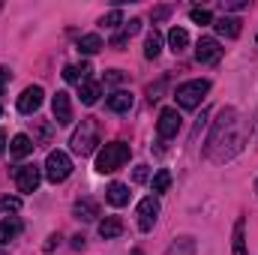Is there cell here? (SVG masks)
<instances>
[{"instance_id":"1","label":"cell","mask_w":258,"mask_h":255,"mask_svg":"<svg viewBox=\"0 0 258 255\" xmlns=\"http://www.w3.org/2000/svg\"><path fill=\"white\" fill-rule=\"evenodd\" d=\"M237 126H240L237 111H234V108H222V111H219V117H216V123H213L210 138H207L204 156H207V159H213V162H222V147H225V144H231V153H234V150L240 147Z\"/></svg>"},{"instance_id":"2","label":"cell","mask_w":258,"mask_h":255,"mask_svg":"<svg viewBox=\"0 0 258 255\" xmlns=\"http://www.w3.org/2000/svg\"><path fill=\"white\" fill-rule=\"evenodd\" d=\"M129 144L126 141H111V144H105L102 150H99V156H96V171L99 174H111V171H117V168H123L129 162Z\"/></svg>"},{"instance_id":"3","label":"cell","mask_w":258,"mask_h":255,"mask_svg":"<svg viewBox=\"0 0 258 255\" xmlns=\"http://www.w3.org/2000/svg\"><path fill=\"white\" fill-rule=\"evenodd\" d=\"M69 144H72V153H78V156H90V153L96 150V144H99V123H96L93 117H84L81 126L72 132Z\"/></svg>"},{"instance_id":"4","label":"cell","mask_w":258,"mask_h":255,"mask_svg":"<svg viewBox=\"0 0 258 255\" xmlns=\"http://www.w3.org/2000/svg\"><path fill=\"white\" fill-rule=\"evenodd\" d=\"M207 90H210V81H207V78H192V81H186V84L177 87L174 99H177L180 108H198L201 99L207 96Z\"/></svg>"},{"instance_id":"5","label":"cell","mask_w":258,"mask_h":255,"mask_svg":"<svg viewBox=\"0 0 258 255\" xmlns=\"http://www.w3.org/2000/svg\"><path fill=\"white\" fill-rule=\"evenodd\" d=\"M69 174H72V159L66 156L63 150H51L48 159H45V177L51 183H63Z\"/></svg>"},{"instance_id":"6","label":"cell","mask_w":258,"mask_h":255,"mask_svg":"<svg viewBox=\"0 0 258 255\" xmlns=\"http://www.w3.org/2000/svg\"><path fill=\"white\" fill-rule=\"evenodd\" d=\"M39 180H42V168L39 165H18L15 168V186H18V192H36Z\"/></svg>"},{"instance_id":"7","label":"cell","mask_w":258,"mask_h":255,"mask_svg":"<svg viewBox=\"0 0 258 255\" xmlns=\"http://www.w3.org/2000/svg\"><path fill=\"white\" fill-rule=\"evenodd\" d=\"M180 123H183V117H180L177 108H162L159 111V123H156L159 138H174L180 132Z\"/></svg>"},{"instance_id":"8","label":"cell","mask_w":258,"mask_h":255,"mask_svg":"<svg viewBox=\"0 0 258 255\" xmlns=\"http://www.w3.org/2000/svg\"><path fill=\"white\" fill-rule=\"evenodd\" d=\"M195 57H198V63H219V57H222V45L213 39V36H201L198 39V45H195Z\"/></svg>"},{"instance_id":"9","label":"cell","mask_w":258,"mask_h":255,"mask_svg":"<svg viewBox=\"0 0 258 255\" xmlns=\"http://www.w3.org/2000/svg\"><path fill=\"white\" fill-rule=\"evenodd\" d=\"M156 216H159V201H156L153 195L141 198V201H138V228H141V231H150L153 222H156Z\"/></svg>"},{"instance_id":"10","label":"cell","mask_w":258,"mask_h":255,"mask_svg":"<svg viewBox=\"0 0 258 255\" xmlns=\"http://www.w3.org/2000/svg\"><path fill=\"white\" fill-rule=\"evenodd\" d=\"M51 111H54L57 126L72 123V102H69V93H63V90H57V93H54V99H51Z\"/></svg>"},{"instance_id":"11","label":"cell","mask_w":258,"mask_h":255,"mask_svg":"<svg viewBox=\"0 0 258 255\" xmlns=\"http://www.w3.org/2000/svg\"><path fill=\"white\" fill-rule=\"evenodd\" d=\"M42 96H45V93H42V87H36V84H33V87H27V90L18 96V111H21V114H33V111L42 105Z\"/></svg>"},{"instance_id":"12","label":"cell","mask_w":258,"mask_h":255,"mask_svg":"<svg viewBox=\"0 0 258 255\" xmlns=\"http://www.w3.org/2000/svg\"><path fill=\"white\" fill-rule=\"evenodd\" d=\"M213 30H216L219 36H225V39H237L240 30H243V21H240V18H231V15H222V18L213 21Z\"/></svg>"},{"instance_id":"13","label":"cell","mask_w":258,"mask_h":255,"mask_svg":"<svg viewBox=\"0 0 258 255\" xmlns=\"http://www.w3.org/2000/svg\"><path fill=\"white\" fill-rule=\"evenodd\" d=\"M105 108L114 111V114H126L129 108H132V93H129V90H114V93L105 99Z\"/></svg>"},{"instance_id":"14","label":"cell","mask_w":258,"mask_h":255,"mask_svg":"<svg viewBox=\"0 0 258 255\" xmlns=\"http://www.w3.org/2000/svg\"><path fill=\"white\" fill-rule=\"evenodd\" d=\"M72 210H75V216H78L81 222H93V219L99 216V204H96L93 198H78Z\"/></svg>"},{"instance_id":"15","label":"cell","mask_w":258,"mask_h":255,"mask_svg":"<svg viewBox=\"0 0 258 255\" xmlns=\"http://www.w3.org/2000/svg\"><path fill=\"white\" fill-rule=\"evenodd\" d=\"M90 72H93V69H90L87 63H72V66L63 69V78L69 81V84H78V87H81L84 81H90Z\"/></svg>"},{"instance_id":"16","label":"cell","mask_w":258,"mask_h":255,"mask_svg":"<svg viewBox=\"0 0 258 255\" xmlns=\"http://www.w3.org/2000/svg\"><path fill=\"white\" fill-rule=\"evenodd\" d=\"M120 234H123V219L120 216H105L99 222V237L111 240V237H120Z\"/></svg>"},{"instance_id":"17","label":"cell","mask_w":258,"mask_h":255,"mask_svg":"<svg viewBox=\"0 0 258 255\" xmlns=\"http://www.w3.org/2000/svg\"><path fill=\"white\" fill-rule=\"evenodd\" d=\"M33 147H36V141H33L30 135H24V132L9 141V153H12V156H27V153H33Z\"/></svg>"},{"instance_id":"18","label":"cell","mask_w":258,"mask_h":255,"mask_svg":"<svg viewBox=\"0 0 258 255\" xmlns=\"http://www.w3.org/2000/svg\"><path fill=\"white\" fill-rule=\"evenodd\" d=\"M168 45H171L174 54L186 51V45H189V33H186L183 27H171V30H168Z\"/></svg>"},{"instance_id":"19","label":"cell","mask_w":258,"mask_h":255,"mask_svg":"<svg viewBox=\"0 0 258 255\" xmlns=\"http://www.w3.org/2000/svg\"><path fill=\"white\" fill-rule=\"evenodd\" d=\"M99 93H102V84H99V81H84V84L78 87V96H81L84 105H93V102L99 99Z\"/></svg>"},{"instance_id":"20","label":"cell","mask_w":258,"mask_h":255,"mask_svg":"<svg viewBox=\"0 0 258 255\" xmlns=\"http://www.w3.org/2000/svg\"><path fill=\"white\" fill-rule=\"evenodd\" d=\"M18 234H21V222L18 219H0V246L15 240Z\"/></svg>"},{"instance_id":"21","label":"cell","mask_w":258,"mask_h":255,"mask_svg":"<svg viewBox=\"0 0 258 255\" xmlns=\"http://www.w3.org/2000/svg\"><path fill=\"white\" fill-rule=\"evenodd\" d=\"M105 198H108L114 207H123V204L129 201V186L126 183H111V186L105 189Z\"/></svg>"},{"instance_id":"22","label":"cell","mask_w":258,"mask_h":255,"mask_svg":"<svg viewBox=\"0 0 258 255\" xmlns=\"http://www.w3.org/2000/svg\"><path fill=\"white\" fill-rule=\"evenodd\" d=\"M159 51H162V36H159L156 30H150L147 39H144V57L153 60V57H159Z\"/></svg>"},{"instance_id":"23","label":"cell","mask_w":258,"mask_h":255,"mask_svg":"<svg viewBox=\"0 0 258 255\" xmlns=\"http://www.w3.org/2000/svg\"><path fill=\"white\" fill-rule=\"evenodd\" d=\"M78 51L81 54H96V51H102V39L96 33H87V36L78 39Z\"/></svg>"},{"instance_id":"24","label":"cell","mask_w":258,"mask_h":255,"mask_svg":"<svg viewBox=\"0 0 258 255\" xmlns=\"http://www.w3.org/2000/svg\"><path fill=\"white\" fill-rule=\"evenodd\" d=\"M243 228H246V222L243 219H237L234 222V255H246V243H243Z\"/></svg>"},{"instance_id":"25","label":"cell","mask_w":258,"mask_h":255,"mask_svg":"<svg viewBox=\"0 0 258 255\" xmlns=\"http://www.w3.org/2000/svg\"><path fill=\"white\" fill-rule=\"evenodd\" d=\"M168 186H171V174H168L165 168L156 171V174H153V192H165Z\"/></svg>"},{"instance_id":"26","label":"cell","mask_w":258,"mask_h":255,"mask_svg":"<svg viewBox=\"0 0 258 255\" xmlns=\"http://www.w3.org/2000/svg\"><path fill=\"white\" fill-rule=\"evenodd\" d=\"M21 207V198H15V195H3L0 198V213H15Z\"/></svg>"},{"instance_id":"27","label":"cell","mask_w":258,"mask_h":255,"mask_svg":"<svg viewBox=\"0 0 258 255\" xmlns=\"http://www.w3.org/2000/svg\"><path fill=\"white\" fill-rule=\"evenodd\" d=\"M123 24V12L120 9H111L108 15H102V27H120Z\"/></svg>"},{"instance_id":"28","label":"cell","mask_w":258,"mask_h":255,"mask_svg":"<svg viewBox=\"0 0 258 255\" xmlns=\"http://www.w3.org/2000/svg\"><path fill=\"white\" fill-rule=\"evenodd\" d=\"M189 18H192L195 24H213V15H210V9H198V6H195L192 12H189Z\"/></svg>"},{"instance_id":"29","label":"cell","mask_w":258,"mask_h":255,"mask_svg":"<svg viewBox=\"0 0 258 255\" xmlns=\"http://www.w3.org/2000/svg\"><path fill=\"white\" fill-rule=\"evenodd\" d=\"M132 180H135V183H144V180H147V165H135Z\"/></svg>"},{"instance_id":"30","label":"cell","mask_w":258,"mask_h":255,"mask_svg":"<svg viewBox=\"0 0 258 255\" xmlns=\"http://www.w3.org/2000/svg\"><path fill=\"white\" fill-rule=\"evenodd\" d=\"M243 6H246V0H225V3H222V9H225V12H228V9H234V12H237V9H243Z\"/></svg>"},{"instance_id":"31","label":"cell","mask_w":258,"mask_h":255,"mask_svg":"<svg viewBox=\"0 0 258 255\" xmlns=\"http://www.w3.org/2000/svg\"><path fill=\"white\" fill-rule=\"evenodd\" d=\"M171 15V6H159V9H153V21H162V18H168Z\"/></svg>"},{"instance_id":"32","label":"cell","mask_w":258,"mask_h":255,"mask_svg":"<svg viewBox=\"0 0 258 255\" xmlns=\"http://www.w3.org/2000/svg\"><path fill=\"white\" fill-rule=\"evenodd\" d=\"M123 30H126L129 36H132V33H138V30H141V21H138V18H132V21H126V24H123Z\"/></svg>"},{"instance_id":"33","label":"cell","mask_w":258,"mask_h":255,"mask_svg":"<svg viewBox=\"0 0 258 255\" xmlns=\"http://www.w3.org/2000/svg\"><path fill=\"white\" fill-rule=\"evenodd\" d=\"M120 78H123V72H120V69H111V72L105 75V84H117Z\"/></svg>"},{"instance_id":"34","label":"cell","mask_w":258,"mask_h":255,"mask_svg":"<svg viewBox=\"0 0 258 255\" xmlns=\"http://www.w3.org/2000/svg\"><path fill=\"white\" fill-rule=\"evenodd\" d=\"M6 81H9V69H6V66H0V93H3Z\"/></svg>"},{"instance_id":"35","label":"cell","mask_w":258,"mask_h":255,"mask_svg":"<svg viewBox=\"0 0 258 255\" xmlns=\"http://www.w3.org/2000/svg\"><path fill=\"white\" fill-rule=\"evenodd\" d=\"M72 249H84V237H81V234L72 237Z\"/></svg>"},{"instance_id":"36","label":"cell","mask_w":258,"mask_h":255,"mask_svg":"<svg viewBox=\"0 0 258 255\" xmlns=\"http://www.w3.org/2000/svg\"><path fill=\"white\" fill-rule=\"evenodd\" d=\"M6 150V135H3V129H0V153Z\"/></svg>"},{"instance_id":"37","label":"cell","mask_w":258,"mask_h":255,"mask_svg":"<svg viewBox=\"0 0 258 255\" xmlns=\"http://www.w3.org/2000/svg\"><path fill=\"white\" fill-rule=\"evenodd\" d=\"M132 255H141V249H135V252H132Z\"/></svg>"},{"instance_id":"38","label":"cell","mask_w":258,"mask_h":255,"mask_svg":"<svg viewBox=\"0 0 258 255\" xmlns=\"http://www.w3.org/2000/svg\"><path fill=\"white\" fill-rule=\"evenodd\" d=\"M0 255H6V252H3V249H0Z\"/></svg>"},{"instance_id":"39","label":"cell","mask_w":258,"mask_h":255,"mask_svg":"<svg viewBox=\"0 0 258 255\" xmlns=\"http://www.w3.org/2000/svg\"><path fill=\"white\" fill-rule=\"evenodd\" d=\"M0 114H3V108H0Z\"/></svg>"},{"instance_id":"40","label":"cell","mask_w":258,"mask_h":255,"mask_svg":"<svg viewBox=\"0 0 258 255\" xmlns=\"http://www.w3.org/2000/svg\"><path fill=\"white\" fill-rule=\"evenodd\" d=\"M255 189H258V183H255Z\"/></svg>"},{"instance_id":"41","label":"cell","mask_w":258,"mask_h":255,"mask_svg":"<svg viewBox=\"0 0 258 255\" xmlns=\"http://www.w3.org/2000/svg\"><path fill=\"white\" fill-rule=\"evenodd\" d=\"M255 45H258V39H255Z\"/></svg>"},{"instance_id":"42","label":"cell","mask_w":258,"mask_h":255,"mask_svg":"<svg viewBox=\"0 0 258 255\" xmlns=\"http://www.w3.org/2000/svg\"><path fill=\"white\" fill-rule=\"evenodd\" d=\"M255 138H258V135H255Z\"/></svg>"}]
</instances>
